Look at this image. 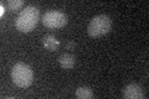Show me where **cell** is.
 <instances>
[{
  "mask_svg": "<svg viewBox=\"0 0 149 99\" xmlns=\"http://www.w3.org/2000/svg\"><path fill=\"white\" fill-rule=\"evenodd\" d=\"M40 19L39 8L34 5H27L24 10H21L15 20V27L20 32H30L35 29Z\"/></svg>",
  "mask_w": 149,
  "mask_h": 99,
  "instance_id": "1",
  "label": "cell"
},
{
  "mask_svg": "<svg viewBox=\"0 0 149 99\" xmlns=\"http://www.w3.org/2000/svg\"><path fill=\"white\" fill-rule=\"evenodd\" d=\"M58 63L65 69H71L76 64V57L72 53H62L58 57Z\"/></svg>",
  "mask_w": 149,
  "mask_h": 99,
  "instance_id": "6",
  "label": "cell"
},
{
  "mask_svg": "<svg viewBox=\"0 0 149 99\" xmlns=\"http://www.w3.org/2000/svg\"><path fill=\"white\" fill-rule=\"evenodd\" d=\"M76 97L78 99H91L93 98V91L87 86H81L76 89Z\"/></svg>",
  "mask_w": 149,
  "mask_h": 99,
  "instance_id": "8",
  "label": "cell"
},
{
  "mask_svg": "<svg viewBox=\"0 0 149 99\" xmlns=\"http://www.w3.org/2000/svg\"><path fill=\"white\" fill-rule=\"evenodd\" d=\"M122 96L124 99H143L146 94L138 83H129L122 89Z\"/></svg>",
  "mask_w": 149,
  "mask_h": 99,
  "instance_id": "5",
  "label": "cell"
},
{
  "mask_svg": "<svg viewBox=\"0 0 149 99\" xmlns=\"http://www.w3.org/2000/svg\"><path fill=\"white\" fill-rule=\"evenodd\" d=\"M74 46H76L74 42H68V44H67V48H70V47H74Z\"/></svg>",
  "mask_w": 149,
  "mask_h": 99,
  "instance_id": "10",
  "label": "cell"
},
{
  "mask_svg": "<svg viewBox=\"0 0 149 99\" xmlns=\"http://www.w3.org/2000/svg\"><path fill=\"white\" fill-rule=\"evenodd\" d=\"M42 45L46 50L49 51H56L60 47V41L57 40V37L52 34H47L44 36L42 39Z\"/></svg>",
  "mask_w": 149,
  "mask_h": 99,
  "instance_id": "7",
  "label": "cell"
},
{
  "mask_svg": "<svg viewBox=\"0 0 149 99\" xmlns=\"http://www.w3.org/2000/svg\"><path fill=\"white\" fill-rule=\"evenodd\" d=\"M68 17L65 12L58 10H49L42 15V24L49 29H60L67 24Z\"/></svg>",
  "mask_w": 149,
  "mask_h": 99,
  "instance_id": "4",
  "label": "cell"
},
{
  "mask_svg": "<svg viewBox=\"0 0 149 99\" xmlns=\"http://www.w3.org/2000/svg\"><path fill=\"white\" fill-rule=\"evenodd\" d=\"M1 11H0V15H4V3H1Z\"/></svg>",
  "mask_w": 149,
  "mask_h": 99,
  "instance_id": "11",
  "label": "cell"
},
{
  "mask_svg": "<svg viewBox=\"0 0 149 99\" xmlns=\"http://www.w3.org/2000/svg\"><path fill=\"white\" fill-rule=\"evenodd\" d=\"M6 5L9 8V10L15 11V10L20 9L22 5H24V1H22V0H9V1L6 3Z\"/></svg>",
  "mask_w": 149,
  "mask_h": 99,
  "instance_id": "9",
  "label": "cell"
},
{
  "mask_svg": "<svg viewBox=\"0 0 149 99\" xmlns=\"http://www.w3.org/2000/svg\"><path fill=\"white\" fill-rule=\"evenodd\" d=\"M11 78L13 82L17 87L27 88L29 86H31L32 81H34V72H32L31 67L27 63L17 62L14 64L11 69Z\"/></svg>",
  "mask_w": 149,
  "mask_h": 99,
  "instance_id": "2",
  "label": "cell"
},
{
  "mask_svg": "<svg viewBox=\"0 0 149 99\" xmlns=\"http://www.w3.org/2000/svg\"><path fill=\"white\" fill-rule=\"evenodd\" d=\"M112 29V19L106 14H98L91 19L87 26L88 35L92 37H100L108 34Z\"/></svg>",
  "mask_w": 149,
  "mask_h": 99,
  "instance_id": "3",
  "label": "cell"
}]
</instances>
